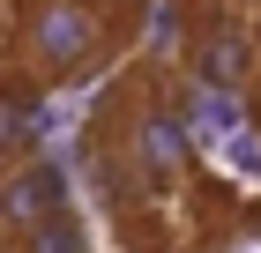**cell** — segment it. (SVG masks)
<instances>
[{"mask_svg": "<svg viewBox=\"0 0 261 253\" xmlns=\"http://www.w3.org/2000/svg\"><path fill=\"white\" fill-rule=\"evenodd\" d=\"M105 45V22L90 0H30L22 8V67L45 82H67L90 67V52Z\"/></svg>", "mask_w": 261, "mask_h": 253, "instance_id": "obj_1", "label": "cell"}, {"mask_svg": "<svg viewBox=\"0 0 261 253\" xmlns=\"http://www.w3.org/2000/svg\"><path fill=\"white\" fill-rule=\"evenodd\" d=\"M120 172L142 194H172L187 179V119L164 112V104H142L135 127H127V142H120Z\"/></svg>", "mask_w": 261, "mask_h": 253, "instance_id": "obj_2", "label": "cell"}, {"mask_svg": "<svg viewBox=\"0 0 261 253\" xmlns=\"http://www.w3.org/2000/svg\"><path fill=\"white\" fill-rule=\"evenodd\" d=\"M0 216L15 231L45 223V216H67V172L60 164H15V172L0 179Z\"/></svg>", "mask_w": 261, "mask_h": 253, "instance_id": "obj_3", "label": "cell"}, {"mask_svg": "<svg viewBox=\"0 0 261 253\" xmlns=\"http://www.w3.org/2000/svg\"><path fill=\"white\" fill-rule=\"evenodd\" d=\"M194 75H201V90H239V82L254 75V38H246L231 15L201 22V38H194Z\"/></svg>", "mask_w": 261, "mask_h": 253, "instance_id": "obj_4", "label": "cell"}, {"mask_svg": "<svg viewBox=\"0 0 261 253\" xmlns=\"http://www.w3.org/2000/svg\"><path fill=\"white\" fill-rule=\"evenodd\" d=\"M30 149V97H15V90H0V164L8 156Z\"/></svg>", "mask_w": 261, "mask_h": 253, "instance_id": "obj_5", "label": "cell"}, {"mask_svg": "<svg viewBox=\"0 0 261 253\" xmlns=\"http://www.w3.org/2000/svg\"><path fill=\"white\" fill-rule=\"evenodd\" d=\"M30 253H90V238L75 216H45V223H30Z\"/></svg>", "mask_w": 261, "mask_h": 253, "instance_id": "obj_6", "label": "cell"}, {"mask_svg": "<svg viewBox=\"0 0 261 253\" xmlns=\"http://www.w3.org/2000/svg\"><path fill=\"white\" fill-rule=\"evenodd\" d=\"M224 253H261V216H254V223H239V231H231V246H224Z\"/></svg>", "mask_w": 261, "mask_h": 253, "instance_id": "obj_7", "label": "cell"}]
</instances>
